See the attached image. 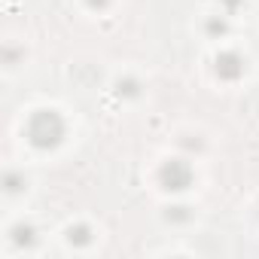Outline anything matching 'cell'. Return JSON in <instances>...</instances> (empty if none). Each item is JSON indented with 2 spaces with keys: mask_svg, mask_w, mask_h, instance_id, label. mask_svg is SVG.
I'll list each match as a JSON object with an SVG mask.
<instances>
[{
  "mask_svg": "<svg viewBox=\"0 0 259 259\" xmlns=\"http://www.w3.org/2000/svg\"><path fill=\"white\" fill-rule=\"evenodd\" d=\"M165 183H168V189H183L189 183V171L177 168V165H168L165 168Z\"/></svg>",
  "mask_w": 259,
  "mask_h": 259,
  "instance_id": "1",
  "label": "cell"
}]
</instances>
